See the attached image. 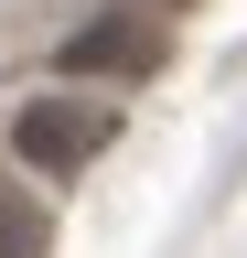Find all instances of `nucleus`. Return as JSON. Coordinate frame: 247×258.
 Wrapping results in <instances>:
<instances>
[{
	"mask_svg": "<svg viewBox=\"0 0 247 258\" xmlns=\"http://www.w3.org/2000/svg\"><path fill=\"white\" fill-rule=\"evenodd\" d=\"M118 140V108L97 86H43V97H22L11 108V161L22 172H43V183H65V172H86Z\"/></svg>",
	"mask_w": 247,
	"mask_h": 258,
	"instance_id": "nucleus-1",
	"label": "nucleus"
},
{
	"mask_svg": "<svg viewBox=\"0 0 247 258\" xmlns=\"http://www.w3.org/2000/svg\"><path fill=\"white\" fill-rule=\"evenodd\" d=\"M150 64H161V22H150V11H97L86 32H65L54 76H65V86H140Z\"/></svg>",
	"mask_w": 247,
	"mask_h": 258,
	"instance_id": "nucleus-2",
	"label": "nucleus"
},
{
	"mask_svg": "<svg viewBox=\"0 0 247 258\" xmlns=\"http://www.w3.org/2000/svg\"><path fill=\"white\" fill-rule=\"evenodd\" d=\"M0 258H54V215H43V194L11 183V172H0Z\"/></svg>",
	"mask_w": 247,
	"mask_h": 258,
	"instance_id": "nucleus-3",
	"label": "nucleus"
}]
</instances>
